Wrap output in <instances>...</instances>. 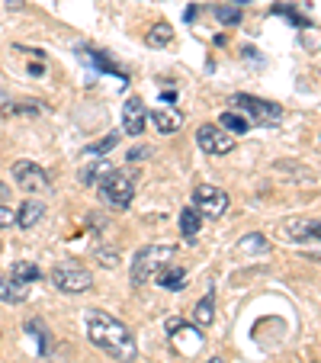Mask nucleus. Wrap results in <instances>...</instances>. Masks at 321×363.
Here are the masks:
<instances>
[{
  "instance_id": "nucleus-14",
  "label": "nucleus",
  "mask_w": 321,
  "mask_h": 363,
  "mask_svg": "<svg viewBox=\"0 0 321 363\" xmlns=\"http://www.w3.org/2000/svg\"><path fill=\"white\" fill-rule=\"evenodd\" d=\"M110 171H113L110 161H106V158H96L94 164L81 167V174H77V177H81V184H84V186H94V184H100V180L106 177Z\"/></svg>"
},
{
  "instance_id": "nucleus-7",
  "label": "nucleus",
  "mask_w": 321,
  "mask_h": 363,
  "mask_svg": "<svg viewBox=\"0 0 321 363\" xmlns=\"http://www.w3.org/2000/svg\"><path fill=\"white\" fill-rule=\"evenodd\" d=\"M196 145L205 151V155H228L235 148V135H228L222 125H212V123H203L196 129Z\"/></svg>"
},
{
  "instance_id": "nucleus-12",
  "label": "nucleus",
  "mask_w": 321,
  "mask_h": 363,
  "mask_svg": "<svg viewBox=\"0 0 321 363\" xmlns=\"http://www.w3.org/2000/svg\"><path fill=\"white\" fill-rule=\"evenodd\" d=\"M199 228H203V216L196 213V206H184V209H180V235H184L186 241H196Z\"/></svg>"
},
{
  "instance_id": "nucleus-15",
  "label": "nucleus",
  "mask_w": 321,
  "mask_h": 363,
  "mask_svg": "<svg viewBox=\"0 0 321 363\" xmlns=\"http://www.w3.org/2000/svg\"><path fill=\"white\" fill-rule=\"evenodd\" d=\"M154 129L161 132V135H174V132L184 125V116L180 113H171V110H154Z\"/></svg>"
},
{
  "instance_id": "nucleus-19",
  "label": "nucleus",
  "mask_w": 321,
  "mask_h": 363,
  "mask_svg": "<svg viewBox=\"0 0 321 363\" xmlns=\"http://www.w3.org/2000/svg\"><path fill=\"white\" fill-rule=\"evenodd\" d=\"M266 247H270V245H266L264 235H260V232H251V235H244V238L238 241V247H235V251H238V254H247V251L260 254V251H266Z\"/></svg>"
},
{
  "instance_id": "nucleus-3",
  "label": "nucleus",
  "mask_w": 321,
  "mask_h": 363,
  "mask_svg": "<svg viewBox=\"0 0 321 363\" xmlns=\"http://www.w3.org/2000/svg\"><path fill=\"white\" fill-rule=\"evenodd\" d=\"M132 196H135V177L123 171H110L100 180V199L113 209H129Z\"/></svg>"
},
{
  "instance_id": "nucleus-29",
  "label": "nucleus",
  "mask_w": 321,
  "mask_h": 363,
  "mask_svg": "<svg viewBox=\"0 0 321 363\" xmlns=\"http://www.w3.org/2000/svg\"><path fill=\"white\" fill-rule=\"evenodd\" d=\"M205 363H225V360H222V357H212V360H205Z\"/></svg>"
},
{
  "instance_id": "nucleus-26",
  "label": "nucleus",
  "mask_w": 321,
  "mask_h": 363,
  "mask_svg": "<svg viewBox=\"0 0 321 363\" xmlns=\"http://www.w3.org/2000/svg\"><path fill=\"white\" fill-rule=\"evenodd\" d=\"M13 222H16L13 209H10V206H0V228H7V225H13Z\"/></svg>"
},
{
  "instance_id": "nucleus-21",
  "label": "nucleus",
  "mask_w": 321,
  "mask_h": 363,
  "mask_svg": "<svg viewBox=\"0 0 321 363\" xmlns=\"http://www.w3.org/2000/svg\"><path fill=\"white\" fill-rule=\"evenodd\" d=\"M116 142H119V132H113V135H106V138H100V142L87 145V148H84V155H96V158H103L110 148H116Z\"/></svg>"
},
{
  "instance_id": "nucleus-2",
  "label": "nucleus",
  "mask_w": 321,
  "mask_h": 363,
  "mask_svg": "<svg viewBox=\"0 0 321 363\" xmlns=\"http://www.w3.org/2000/svg\"><path fill=\"white\" fill-rule=\"evenodd\" d=\"M174 257H177V247L174 245H148V247H142V251L132 257V267H129L132 283H135V286L154 283V277L161 274Z\"/></svg>"
},
{
  "instance_id": "nucleus-28",
  "label": "nucleus",
  "mask_w": 321,
  "mask_h": 363,
  "mask_svg": "<svg viewBox=\"0 0 321 363\" xmlns=\"http://www.w3.org/2000/svg\"><path fill=\"white\" fill-rule=\"evenodd\" d=\"M7 199H10V186L0 180V203H7Z\"/></svg>"
},
{
  "instance_id": "nucleus-5",
  "label": "nucleus",
  "mask_w": 321,
  "mask_h": 363,
  "mask_svg": "<svg viewBox=\"0 0 321 363\" xmlns=\"http://www.w3.org/2000/svg\"><path fill=\"white\" fill-rule=\"evenodd\" d=\"M193 206H196V213L205 216V219H222V216L228 213L232 199H228V193L222 190V186L199 184L196 190H193Z\"/></svg>"
},
{
  "instance_id": "nucleus-9",
  "label": "nucleus",
  "mask_w": 321,
  "mask_h": 363,
  "mask_svg": "<svg viewBox=\"0 0 321 363\" xmlns=\"http://www.w3.org/2000/svg\"><path fill=\"white\" fill-rule=\"evenodd\" d=\"M280 235L289 241H318V219H283L280 225Z\"/></svg>"
},
{
  "instance_id": "nucleus-17",
  "label": "nucleus",
  "mask_w": 321,
  "mask_h": 363,
  "mask_svg": "<svg viewBox=\"0 0 321 363\" xmlns=\"http://www.w3.org/2000/svg\"><path fill=\"white\" fill-rule=\"evenodd\" d=\"M193 318H196L199 328H209L212 318H215V302H212V293L203 296V299L196 302V308H193Z\"/></svg>"
},
{
  "instance_id": "nucleus-10",
  "label": "nucleus",
  "mask_w": 321,
  "mask_h": 363,
  "mask_svg": "<svg viewBox=\"0 0 321 363\" xmlns=\"http://www.w3.org/2000/svg\"><path fill=\"white\" fill-rule=\"evenodd\" d=\"M145 123H148V113H145V103L138 96H129L123 106V129L129 135H142L145 132Z\"/></svg>"
},
{
  "instance_id": "nucleus-20",
  "label": "nucleus",
  "mask_w": 321,
  "mask_h": 363,
  "mask_svg": "<svg viewBox=\"0 0 321 363\" xmlns=\"http://www.w3.org/2000/svg\"><path fill=\"white\" fill-rule=\"evenodd\" d=\"M39 277H42V270L35 267V264H29V261L13 264V280H20V283H35Z\"/></svg>"
},
{
  "instance_id": "nucleus-23",
  "label": "nucleus",
  "mask_w": 321,
  "mask_h": 363,
  "mask_svg": "<svg viewBox=\"0 0 321 363\" xmlns=\"http://www.w3.org/2000/svg\"><path fill=\"white\" fill-rule=\"evenodd\" d=\"M26 335H33L35 344H39V354H45V350H48V335H45V325H42L39 318L26 322Z\"/></svg>"
},
{
  "instance_id": "nucleus-25",
  "label": "nucleus",
  "mask_w": 321,
  "mask_h": 363,
  "mask_svg": "<svg viewBox=\"0 0 321 363\" xmlns=\"http://www.w3.org/2000/svg\"><path fill=\"white\" fill-rule=\"evenodd\" d=\"M13 113H39V106H35V100L20 103V106H4V116H13Z\"/></svg>"
},
{
  "instance_id": "nucleus-4",
  "label": "nucleus",
  "mask_w": 321,
  "mask_h": 363,
  "mask_svg": "<svg viewBox=\"0 0 321 363\" xmlns=\"http://www.w3.org/2000/svg\"><path fill=\"white\" fill-rule=\"evenodd\" d=\"M52 283H55L62 293H87L90 286H94V277H90V270H84L77 261H64L58 264V267H52Z\"/></svg>"
},
{
  "instance_id": "nucleus-6",
  "label": "nucleus",
  "mask_w": 321,
  "mask_h": 363,
  "mask_svg": "<svg viewBox=\"0 0 321 363\" xmlns=\"http://www.w3.org/2000/svg\"><path fill=\"white\" fill-rule=\"evenodd\" d=\"M232 103L238 106V110H244L251 119H257V125H274L283 119V106H276V103H266L260 100V96H251V94H235Z\"/></svg>"
},
{
  "instance_id": "nucleus-22",
  "label": "nucleus",
  "mask_w": 321,
  "mask_h": 363,
  "mask_svg": "<svg viewBox=\"0 0 321 363\" xmlns=\"http://www.w3.org/2000/svg\"><path fill=\"white\" fill-rule=\"evenodd\" d=\"M145 39H148V45H167V42L174 39V29L167 26V23H157V26L151 29V33L145 35Z\"/></svg>"
},
{
  "instance_id": "nucleus-24",
  "label": "nucleus",
  "mask_w": 321,
  "mask_h": 363,
  "mask_svg": "<svg viewBox=\"0 0 321 363\" xmlns=\"http://www.w3.org/2000/svg\"><path fill=\"white\" fill-rule=\"evenodd\" d=\"M215 16H219L225 26H238V23H241V13L235 7H215Z\"/></svg>"
},
{
  "instance_id": "nucleus-11",
  "label": "nucleus",
  "mask_w": 321,
  "mask_h": 363,
  "mask_svg": "<svg viewBox=\"0 0 321 363\" xmlns=\"http://www.w3.org/2000/svg\"><path fill=\"white\" fill-rule=\"evenodd\" d=\"M42 216H45V203L42 199H26L20 206V213H16V222H20V228H33L42 222Z\"/></svg>"
},
{
  "instance_id": "nucleus-16",
  "label": "nucleus",
  "mask_w": 321,
  "mask_h": 363,
  "mask_svg": "<svg viewBox=\"0 0 321 363\" xmlns=\"http://www.w3.org/2000/svg\"><path fill=\"white\" fill-rule=\"evenodd\" d=\"M219 125L228 132V135H244V132H251V119H244L241 113H222V119H219Z\"/></svg>"
},
{
  "instance_id": "nucleus-13",
  "label": "nucleus",
  "mask_w": 321,
  "mask_h": 363,
  "mask_svg": "<svg viewBox=\"0 0 321 363\" xmlns=\"http://www.w3.org/2000/svg\"><path fill=\"white\" fill-rule=\"evenodd\" d=\"M154 283H161V286L164 289H171V293H177V289H184L186 286V270L184 267H177V264H167L164 270H161V274L154 277Z\"/></svg>"
},
{
  "instance_id": "nucleus-27",
  "label": "nucleus",
  "mask_w": 321,
  "mask_h": 363,
  "mask_svg": "<svg viewBox=\"0 0 321 363\" xmlns=\"http://www.w3.org/2000/svg\"><path fill=\"white\" fill-rule=\"evenodd\" d=\"M145 158H148V148H145V145H142V148H132L129 151V161H145Z\"/></svg>"
},
{
  "instance_id": "nucleus-30",
  "label": "nucleus",
  "mask_w": 321,
  "mask_h": 363,
  "mask_svg": "<svg viewBox=\"0 0 321 363\" xmlns=\"http://www.w3.org/2000/svg\"><path fill=\"white\" fill-rule=\"evenodd\" d=\"M7 4H10V7H20V4H23V0H7Z\"/></svg>"
},
{
  "instance_id": "nucleus-18",
  "label": "nucleus",
  "mask_w": 321,
  "mask_h": 363,
  "mask_svg": "<svg viewBox=\"0 0 321 363\" xmlns=\"http://www.w3.org/2000/svg\"><path fill=\"white\" fill-rule=\"evenodd\" d=\"M29 296V283H20L10 277L7 283H0V299H7V302H23Z\"/></svg>"
},
{
  "instance_id": "nucleus-8",
  "label": "nucleus",
  "mask_w": 321,
  "mask_h": 363,
  "mask_svg": "<svg viewBox=\"0 0 321 363\" xmlns=\"http://www.w3.org/2000/svg\"><path fill=\"white\" fill-rule=\"evenodd\" d=\"M13 180L26 193H45L48 186H52L45 167H39L35 161H16V164H13Z\"/></svg>"
},
{
  "instance_id": "nucleus-1",
  "label": "nucleus",
  "mask_w": 321,
  "mask_h": 363,
  "mask_svg": "<svg viewBox=\"0 0 321 363\" xmlns=\"http://www.w3.org/2000/svg\"><path fill=\"white\" fill-rule=\"evenodd\" d=\"M87 341L94 344L96 350L110 354L113 360L119 363H132L138 357V344H135V335L129 331V325H123L116 315L103 312V308H87Z\"/></svg>"
}]
</instances>
